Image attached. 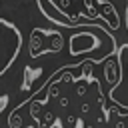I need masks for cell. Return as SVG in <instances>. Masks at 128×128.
<instances>
[{"label":"cell","instance_id":"obj_10","mask_svg":"<svg viewBox=\"0 0 128 128\" xmlns=\"http://www.w3.org/2000/svg\"><path fill=\"white\" fill-rule=\"evenodd\" d=\"M116 128H126V126H124V122L120 120V122H116Z\"/></svg>","mask_w":128,"mask_h":128},{"label":"cell","instance_id":"obj_5","mask_svg":"<svg viewBox=\"0 0 128 128\" xmlns=\"http://www.w3.org/2000/svg\"><path fill=\"white\" fill-rule=\"evenodd\" d=\"M8 128H26L24 126V122H22V118H20V114L18 112H10V116H8Z\"/></svg>","mask_w":128,"mask_h":128},{"label":"cell","instance_id":"obj_6","mask_svg":"<svg viewBox=\"0 0 128 128\" xmlns=\"http://www.w3.org/2000/svg\"><path fill=\"white\" fill-rule=\"evenodd\" d=\"M76 92H78V96H84V94H86V86H84V84H82V86H78V88H76Z\"/></svg>","mask_w":128,"mask_h":128},{"label":"cell","instance_id":"obj_8","mask_svg":"<svg viewBox=\"0 0 128 128\" xmlns=\"http://www.w3.org/2000/svg\"><path fill=\"white\" fill-rule=\"evenodd\" d=\"M84 8H94V0H84Z\"/></svg>","mask_w":128,"mask_h":128},{"label":"cell","instance_id":"obj_7","mask_svg":"<svg viewBox=\"0 0 128 128\" xmlns=\"http://www.w3.org/2000/svg\"><path fill=\"white\" fill-rule=\"evenodd\" d=\"M58 104H60V106H68V98L60 96V98H58Z\"/></svg>","mask_w":128,"mask_h":128},{"label":"cell","instance_id":"obj_9","mask_svg":"<svg viewBox=\"0 0 128 128\" xmlns=\"http://www.w3.org/2000/svg\"><path fill=\"white\" fill-rule=\"evenodd\" d=\"M66 122H68V124H74V122H76V118H74V116H72V114H70V116H68V118H66Z\"/></svg>","mask_w":128,"mask_h":128},{"label":"cell","instance_id":"obj_2","mask_svg":"<svg viewBox=\"0 0 128 128\" xmlns=\"http://www.w3.org/2000/svg\"><path fill=\"white\" fill-rule=\"evenodd\" d=\"M70 56H78V54H84V52H90L94 50L100 40L94 32H74L70 36Z\"/></svg>","mask_w":128,"mask_h":128},{"label":"cell","instance_id":"obj_4","mask_svg":"<svg viewBox=\"0 0 128 128\" xmlns=\"http://www.w3.org/2000/svg\"><path fill=\"white\" fill-rule=\"evenodd\" d=\"M40 68H36V70H32V68H26L24 70V84H22V90H30V86H32V82H34V78H38L40 76Z\"/></svg>","mask_w":128,"mask_h":128},{"label":"cell","instance_id":"obj_1","mask_svg":"<svg viewBox=\"0 0 128 128\" xmlns=\"http://www.w3.org/2000/svg\"><path fill=\"white\" fill-rule=\"evenodd\" d=\"M64 46V36L56 30L34 28L30 34V56L38 58L48 52H60Z\"/></svg>","mask_w":128,"mask_h":128},{"label":"cell","instance_id":"obj_3","mask_svg":"<svg viewBox=\"0 0 128 128\" xmlns=\"http://www.w3.org/2000/svg\"><path fill=\"white\" fill-rule=\"evenodd\" d=\"M100 18H104L106 24H108L112 30H118V28H120V16H118V12H116V8H114L112 4L102 2V14H100Z\"/></svg>","mask_w":128,"mask_h":128}]
</instances>
